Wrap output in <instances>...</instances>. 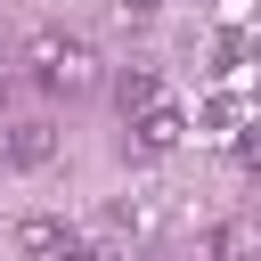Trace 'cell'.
Returning a JSON list of instances; mask_svg holds the SVG:
<instances>
[{
	"label": "cell",
	"instance_id": "cell-1",
	"mask_svg": "<svg viewBox=\"0 0 261 261\" xmlns=\"http://www.w3.org/2000/svg\"><path fill=\"white\" fill-rule=\"evenodd\" d=\"M16 253H24V261H98L90 237H82L73 220H57V212H24V220H16Z\"/></svg>",
	"mask_w": 261,
	"mask_h": 261
},
{
	"label": "cell",
	"instance_id": "cell-2",
	"mask_svg": "<svg viewBox=\"0 0 261 261\" xmlns=\"http://www.w3.org/2000/svg\"><path fill=\"white\" fill-rule=\"evenodd\" d=\"M179 139H188V114H179L171 98H155V106L130 122V139H122V147H130V155H163V147H179Z\"/></svg>",
	"mask_w": 261,
	"mask_h": 261
},
{
	"label": "cell",
	"instance_id": "cell-3",
	"mask_svg": "<svg viewBox=\"0 0 261 261\" xmlns=\"http://www.w3.org/2000/svg\"><path fill=\"white\" fill-rule=\"evenodd\" d=\"M41 90H57V98H90V90H98V49H90V41H65V57L49 65Z\"/></svg>",
	"mask_w": 261,
	"mask_h": 261
},
{
	"label": "cell",
	"instance_id": "cell-4",
	"mask_svg": "<svg viewBox=\"0 0 261 261\" xmlns=\"http://www.w3.org/2000/svg\"><path fill=\"white\" fill-rule=\"evenodd\" d=\"M0 155H8L16 171H41V163L57 155V130H49V122H8V139H0Z\"/></svg>",
	"mask_w": 261,
	"mask_h": 261
},
{
	"label": "cell",
	"instance_id": "cell-5",
	"mask_svg": "<svg viewBox=\"0 0 261 261\" xmlns=\"http://www.w3.org/2000/svg\"><path fill=\"white\" fill-rule=\"evenodd\" d=\"M253 237H261V220H212V228L196 237V261H245Z\"/></svg>",
	"mask_w": 261,
	"mask_h": 261
},
{
	"label": "cell",
	"instance_id": "cell-6",
	"mask_svg": "<svg viewBox=\"0 0 261 261\" xmlns=\"http://www.w3.org/2000/svg\"><path fill=\"white\" fill-rule=\"evenodd\" d=\"M155 98H163L155 65H122V73H114V106H122V122H139V114H147Z\"/></svg>",
	"mask_w": 261,
	"mask_h": 261
},
{
	"label": "cell",
	"instance_id": "cell-7",
	"mask_svg": "<svg viewBox=\"0 0 261 261\" xmlns=\"http://www.w3.org/2000/svg\"><path fill=\"white\" fill-rule=\"evenodd\" d=\"M65 41H73V33H57V24H41V33H24V65H33L41 82H49V65L65 57Z\"/></svg>",
	"mask_w": 261,
	"mask_h": 261
},
{
	"label": "cell",
	"instance_id": "cell-8",
	"mask_svg": "<svg viewBox=\"0 0 261 261\" xmlns=\"http://www.w3.org/2000/svg\"><path fill=\"white\" fill-rule=\"evenodd\" d=\"M130 237H139V212H130V204H114V212H98V245H106V253H122Z\"/></svg>",
	"mask_w": 261,
	"mask_h": 261
},
{
	"label": "cell",
	"instance_id": "cell-9",
	"mask_svg": "<svg viewBox=\"0 0 261 261\" xmlns=\"http://www.w3.org/2000/svg\"><path fill=\"white\" fill-rule=\"evenodd\" d=\"M204 130H245V98H204Z\"/></svg>",
	"mask_w": 261,
	"mask_h": 261
},
{
	"label": "cell",
	"instance_id": "cell-10",
	"mask_svg": "<svg viewBox=\"0 0 261 261\" xmlns=\"http://www.w3.org/2000/svg\"><path fill=\"white\" fill-rule=\"evenodd\" d=\"M237 163H245V171H261V122H245V130H237Z\"/></svg>",
	"mask_w": 261,
	"mask_h": 261
},
{
	"label": "cell",
	"instance_id": "cell-11",
	"mask_svg": "<svg viewBox=\"0 0 261 261\" xmlns=\"http://www.w3.org/2000/svg\"><path fill=\"white\" fill-rule=\"evenodd\" d=\"M122 8H130V16H155V8H163V0H122Z\"/></svg>",
	"mask_w": 261,
	"mask_h": 261
},
{
	"label": "cell",
	"instance_id": "cell-12",
	"mask_svg": "<svg viewBox=\"0 0 261 261\" xmlns=\"http://www.w3.org/2000/svg\"><path fill=\"white\" fill-rule=\"evenodd\" d=\"M253 57H261V33H253Z\"/></svg>",
	"mask_w": 261,
	"mask_h": 261
},
{
	"label": "cell",
	"instance_id": "cell-13",
	"mask_svg": "<svg viewBox=\"0 0 261 261\" xmlns=\"http://www.w3.org/2000/svg\"><path fill=\"white\" fill-rule=\"evenodd\" d=\"M253 220H261V204H253Z\"/></svg>",
	"mask_w": 261,
	"mask_h": 261
}]
</instances>
